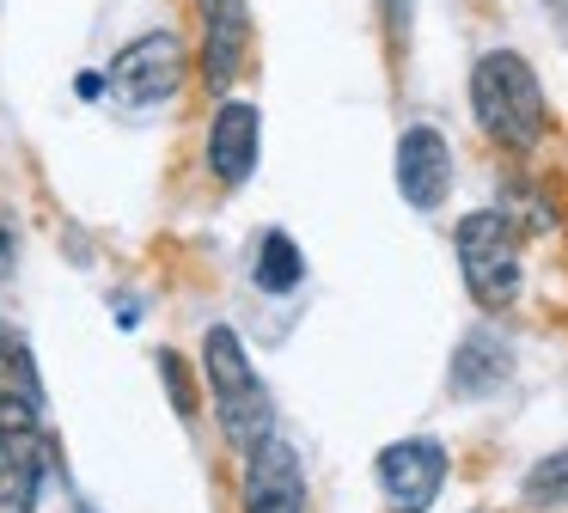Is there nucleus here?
Returning <instances> with one entry per match:
<instances>
[{
	"mask_svg": "<svg viewBox=\"0 0 568 513\" xmlns=\"http://www.w3.org/2000/svg\"><path fill=\"white\" fill-rule=\"evenodd\" d=\"M470 117L501 153H531L550 134L538 68L519 49H483L477 68H470Z\"/></svg>",
	"mask_w": 568,
	"mask_h": 513,
	"instance_id": "f257e3e1",
	"label": "nucleus"
},
{
	"mask_svg": "<svg viewBox=\"0 0 568 513\" xmlns=\"http://www.w3.org/2000/svg\"><path fill=\"white\" fill-rule=\"evenodd\" d=\"M202 373H209V398H214V415H221V434L233 440L239 452H251L257 440L275 434V398L263 385L251 349L239 342L233 324H209L202 336Z\"/></svg>",
	"mask_w": 568,
	"mask_h": 513,
	"instance_id": "f03ea898",
	"label": "nucleus"
},
{
	"mask_svg": "<svg viewBox=\"0 0 568 513\" xmlns=\"http://www.w3.org/2000/svg\"><path fill=\"white\" fill-rule=\"evenodd\" d=\"M453 251H458V275H465V293L477 300V312H507L519 300V288H526L519 227L501 208H477V214L458 220Z\"/></svg>",
	"mask_w": 568,
	"mask_h": 513,
	"instance_id": "7ed1b4c3",
	"label": "nucleus"
},
{
	"mask_svg": "<svg viewBox=\"0 0 568 513\" xmlns=\"http://www.w3.org/2000/svg\"><path fill=\"white\" fill-rule=\"evenodd\" d=\"M43 483H50L43 398L0 385V513H38Z\"/></svg>",
	"mask_w": 568,
	"mask_h": 513,
	"instance_id": "20e7f679",
	"label": "nucleus"
},
{
	"mask_svg": "<svg viewBox=\"0 0 568 513\" xmlns=\"http://www.w3.org/2000/svg\"><path fill=\"white\" fill-rule=\"evenodd\" d=\"M104 73H111V92L123 98L129 110L165 104V98H178V92H184V80H190V43L160 24V31L129 37Z\"/></svg>",
	"mask_w": 568,
	"mask_h": 513,
	"instance_id": "39448f33",
	"label": "nucleus"
},
{
	"mask_svg": "<svg viewBox=\"0 0 568 513\" xmlns=\"http://www.w3.org/2000/svg\"><path fill=\"white\" fill-rule=\"evenodd\" d=\"M373 476H379V495L392 513H428L446 489V446L428 434L392 440V446L373 459Z\"/></svg>",
	"mask_w": 568,
	"mask_h": 513,
	"instance_id": "423d86ee",
	"label": "nucleus"
},
{
	"mask_svg": "<svg viewBox=\"0 0 568 513\" xmlns=\"http://www.w3.org/2000/svg\"><path fill=\"white\" fill-rule=\"evenodd\" d=\"M190 7L202 19V31H196L202 80H209V92L226 98L251 61V0H190Z\"/></svg>",
	"mask_w": 568,
	"mask_h": 513,
	"instance_id": "0eeeda50",
	"label": "nucleus"
},
{
	"mask_svg": "<svg viewBox=\"0 0 568 513\" xmlns=\"http://www.w3.org/2000/svg\"><path fill=\"white\" fill-rule=\"evenodd\" d=\"M392 178H397V195H404L416 214H434V208L453 195V141L428 122L397 134V153H392Z\"/></svg>",
	"mask_w": 568,
	"mask_h": 513,
	"instance_id": "6e6552de",
	"label": "nucleus"
},
{
	"mask_svg": "<svg viewBox=\"0 0 568 513\" xmlns=\"http://www.w3.org/2000/svg\"><path fill=\"white\" fill-rule=\"evenodd\" d=\"M239 501H245V513H306V471H300V452L282 434L257 440L245 452Z\"/></svg>",
	"mask_w": 568,
	"mask_h": 513,
	"instance_id": "1a4fd4ad",
	"label": "nucleus"
},
{
	"mask_svg": "<svg viewBox=\"0 0 568 513\" xmlns=\"http://www.w3.org/2000/svg\"><path fill=\"white\" fill-rule=\"evenodd\" d=\"M257 159H263V110L251 104V98H221L214 117H209V171H214V183H226V190L251 183Z\"/></svg>",
	"mask_w": 568,
	"mask_h": 513,
	"instance_id": "9d476101",
	"label": "nucleus"
},
{
	"mask_svg": "<svg viewBox=\"0 0 568 513\" xmlns=\"http://www.w3.org/2000/svg\"><path fill=\"white\" fill-rule=\"evenodd\" d=\"M507 379H514V342H507L495 324L465 330L458 349H453V366H446V391L465 398V403H477V398H495Z\"/></svg>",
	"mask_w": 568,
	"mask_h": 513,
	"instance_id": "9b49d317",
	"label": "nucleus"
},
{
	"mask_svg": "<svg viewBox=\"0 0 568 513\" xmlns=\"http://www.w3.org/2000/svg\"><path fill=\"white\" fill-rule=\"evenodd\" d=\"M251 281H257L263 293H294L300 281H306V251H300L287 232H263V244H257V263H251Z\"/></svg>",
	"mask_w": 568,
	"mask_h": 513,
	"instance_id": "f8f14e48",
	"label": "nucleus"
},
{
	"mask_svg": "<svg viewBox=\"0 0 568 513\" xmlns=\"http://www.w3.org/2000/svg\"><path fill=\"white\" fill-rule=\"evenodd\" d=\"M519 495H526V507H568V446L550 452V459H538L526 471V483H519Z\"/></svg>",
	"mask_w": 568,
	"mask_h": 513,
	"instance_id": "ddd939ff",
	"label": "nucleus"
},
{
	"mask_svg": "<svg viewBox=\"0 0 568 513\" xmlns=\"http://www.w3.org/2000/svg\"><path fill=\"white\" fill-rule=\"evenodd\" d=\"M0 366L13 373V385H19V391H31V398H43V385H38V361H31V342L19 336L13 324H0Z\"/></svg>",
	"mask_w": 568,
	"mask_h": 513,
	"instance_id": "4468645a",
	"label": "nucleus"
},
{
	"mask_svg": "<svg viewBox=\"0 0 568 513\" xmlns=\"http://www.w3.org/2000/svg\"><path fill=\"white\" fill-rule=\"evenodd\" d=\"M160 373H165V385H172V403H178V415L190 422V415H196V391L184 385V361H178L172 349H160Z\"/></svg>",
	"mask_w": 568,
	"mask_h": 513,
	"instance_id": "2eb2a0df",
	"label": "nucleus"
},
{
	"mask_svg": "<svg viewBox=\"0 0 568 513\" xmlns=\"http://www.w3.org/2000/svg\"><path fill=\"white\" fill-rule=\"evenodd\" d=\"M19 269V232H13V220H0V281Z\"/></svg>",
	"mask_w": 568,
	"mask_h": 513,
	"instance_id": "dca6fc26",
	"label": "nucleus"
},
{
	"mask_svg": "<svg viewBox=\"0 0 568 513\" xmlns=\"http://www.w3.org/2000/svg\"><path fill=\"white\" fill-rule=\"evenodd\" d=\"M74 92H80V98H104V92H111V73H104V68H87V73L74 80Z\"/></svg>",
	"mask_w": 568,
	"mask_h": 513,
	"instance_id": "f3484780",
	"label": "nucleus"
},
{
	"mask_svg": "<svg viewBox=\"0 0 568 513\" xmlns=\"http://www.w3.org/2000/svg\"><path fill=\"white\" fill-rule=\"evenodd\" d=\"M74 513H92V507H74Z\"/></svg>",
	"mask_w": 568,
	"mask_h": 513,
	"instance_id": "a211bd4d",
	"label": "nucleus"
}]
</instances>
